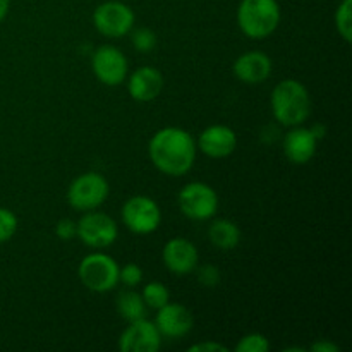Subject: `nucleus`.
I'll return each instance as SVG.
<instances>
[{
    "label": "nucleus",
    "mask_w": 352,
    "mask_h": 352,
    "mask_svg": "<svg viewBox=\"0 0 352 352\" xmlns=\"http://www.w3.org/2000/svg\"><path fill=\"white\" fill-rule=\"evenodd\" d=\"M196 141L191 133L182 127H162L148 143L151 164L162 174L182 177L192 168L196 160Z\"/></svg>",
    "instance_id": "nucleus-1"
},
{
    "label": "nucleus",
    "mask_w": 352,
    "mask_h": 352,
    "mask_svg": "<svg viewBox=\"0 0 352 352\" xmlns=\"http://www.w3.org/2000/svg\"><path fill=\"white\" fill-rule=\"evenodd\" d=\"M234 76L246 85H261L272 74V58L258 50L246 52L234 60Z\"/></svg>",
    "instance_id": "nucleus-17"
},
{
    "label": "nucleus",
    "mask_w": 352,
    "mask_h": 352,
    "mask_svg": "<svg viewBox=\"0 0 352 352\" xmlns=\"http://www.w3.org/2000/svg\"><path fill=\"white\" fill-rule=\"evenodd\" d=\"M162 260L170 274L189 275L198 267V248L186 237H172L165 243Z\"/></svg>",
    "instance_id": "nucleus-11"
},
{
    "label": "nucleus",
    "mask_w": 352,
    "mask_h": 352,
    "mask_svg": "<svg viewBox=\"0 0 352 352\" xmlns=\"http://www.w3.org/2000/svg\"><path fill=\"white\" fill-rule=\"evenodd\" d=\"M195 272L198 275L199 284L205 285V287H217L222 280L220 270L215 265H201V267H196Z\"/></svg>",
    "instance_id": "nucleus-26"
},
{
    "label": "nucleus",
    "mask_w": 352,
    "mask_h": 352,
    "mask_svg": "<svg viewBox=\"0 0 352 352\" xmlns=\"http://www.w3.org/2000/svg\"><path fill=\"white\" fill-rule=\"evenodd\" d=\"M136 14L127 3L120 0H107L93 12V24L96 31L107 38H122L133 31Z\"/></svg>",
    "instance_id": "nucleus-8"
},
{
    "label": "nucleus",
    "mask_w": 352,
    "mask_h": 352,
    "mask_svg": "<svg viewBox=\"0 0 352 352\" xmlns=\"http://www.w3.org/2000/svg\"><path fill=\"white\" fill-rule=\"evenodd\" d=\"M282 12L277 0H243L237 7V26L251 40H265L277 31Z\"/></svg>",
    "instance_id": "nucleus-3"
},
{
    "label": "nucleus",
    "mask_w": 352,
    "mask_h": 352,
    "mask_svg": "<svg viewBox=\"0 0 352 352\" xmlns=\"http://www.w3.org/2000/svg\"><path fill=\"white\" fill-rule=\"evenodd\" d=\"M17 226H19V220H17L16 213L0 206V244L12 239L14 234L17 232Z\"/></svg>",
    "instance_id": "nucleus-24"
},
{
    "label": "nucleus",
    "mask_w": 352,
    "mask_h": 352,
    "mask_svg": "<svg viewBox=\"0 0 352 352\" xmlns=\"http://www.w3.org/2000/svg\"><path fill=\"white\" fill-rule=\"evenodd\" d=\"M179 210L182 215L195 222L212 220L219 212V195L206 182H189L179 191Z\"/></svg>",
    "instance_id": "nucleus-5"
},
{
    "label": "nucleus",
    "mask_w": 352,
    "mask_h": 352,
    "mask_svg": "<svg viewBox=\"0 0 352 352\" xmlns=\"http://www.w3.org/2000/svg\"><path fill=\"white\" fill-rule=\"evenodd\" d=\"M160 346V332L155 323L146 318L131 322L119 337V349L122 352H157Z\"/></svg>",
    "instance_id": "nucleus-12"
},
{
    "label": "nucleus",
    "mask_w": 352,
    "mask_h": 352,
    "mask_svg": "<svg viewBox=\"0 0 352 352\" xmlns=\"http://www.w3.org/2000/svg\"><path fill=\"white\" fill-rule=\"evenodd\" d=\"M117 313L126 320L127 323L136 322L146 316V305H144L143 298L138 292L131 291H122L117 298Z\"/></svg>",
    "instance_id": "nucleus-19"
},
{
    "label": "nucleus",
    "mask_w": 352,
    "mask_h": 352,
    "mask_svg": "<svg viewBox=\"0 0 352 352\" xmlns=\"http://www.w3.org/2000/svg\"><path fill=\"white\" fill-rule=\"evenodd\" d=\"M309 349L315 352H339L340 347L337 344L329 342V340H316Z\"/></svg>",
    "instance_id": "nucleus-29"
},
{
    "label": "nucleus",
    "mask_w": 352,
    "mask_h": 352,
    "mask_svg": "<svg viewBox=\"0 0 352 352\" xmlns=\"http://www.w3.org/2000/svg\"><path fill=\"white\" fill-rule=\"evenodd\" d=\"M91 69L95 78L105 86L122 85L129 74L127 57L113 45H102L93 52Z\"/></svg>",
    "instance_id": "nucleus-10"
},
{
    "label": "nucleus",
    "mask_w": 352,
    "mask_h": 352,
    "mask_svg": "<svg viewBox=\"0 0 352 352\" xmlns=\"http://www.w3.org/2000/svg\"><path fill=\"white\" fill-rule=\"evenodd\" d=\"M196 148L208 158H215V160L227 158L236 151L237 134L232 127L213 124L201 131L196 141Z\"/></svg>",
    "instance_id": "nucleus-13"
},
{
    "label": "nucleus",
    "mask_w": 352,
    "mask_h": 352,
    "mask_svg": "<svg viewBox=\"0 0 352 352\" xmlns=\"http://www.w3.org/2000/svg\"><path fill=\"white\" fill-rule=\"evenodd\" d=\"M270 109L280 126H302L311 116V96L298 79H284L272 89Z\"/></svg>",
    "instance_id": "nucleus-2"
},
{
    "label": "nucleus",
    "mask_w": 352,
    "mask_h": 352,
    "mask_svg": "<svg viewBox=\"0 0 352 352\" xmlns=\"http://www.w3.org/2000/svg\"><path fill=\"white\" fill-rule=\"evenodd\" d=\"M143 268L138 263H126L119 268V282H122L129 289L138 287L143 282Z\"/></svg>",
    "instance_id": "nucleus-25"
},
{
    "label": "nucleus",
    "mask_w": 352,
    "mask_h": 352,
    "mask_svg": "<svg viewBox=\"0 0 352 352\" xmlns=\"http://www.w3.org/2000/svg\"><path fill=\"white\" fill-rule=\"evenodd\" d=\"M141 298H143L146 308L160 309L162 306H165L170 301V292H168V289L162 282L153 280L144 285L143 292H141Z\"/></svg>",
    "instance_id": "nucleus-20"
},
{
    "label": "nucleus",
    "mask_w": 352,
    "mask_h": 352,
    "mask_svg": "<svg viewBox=\"0 0 352 352\" xmlns=\"http://www.w3.org/2000/svg\"><path fill=\"white\" fill-rule=\"evenodd\" d=\"M164 89V76L158 69L151 65L138 67L131 76H127V91L136 102H153Z\"/></svg>",
    "instance_id": "nucleus-16"
},
{
    "label": "nucleus",
    "mask_w": 352,
    "mask_h": 352,
    "mask_svg": "<svg viewBox=\"0 0 352 352\" xmlns=\"http://www.w3.org/2000/svg\"><path fill=\"white\" fill-rule=\"evenodd\" d=\"M55 236L60 241H72L78 237V223L71 219H60L55 226Z\"/></svg>",
    "instance_id": "nucleus-27"
},
{
    "label": "nucleus",
    "mask_w": 352,
    "mask_h": 352,
    "mask_svg": "<svg viewBox=\"0 0 352 352\" xmlns=\"http://www.w3.org/2000/svg\"><path fill=\"white\" fill-rule=\"evenodd\" d=\"M110 192L109 181L98 172L78 175L67 188V201L78 212H91L107 201Z\"/></svg>",
    "instance_id": "nucleus-6"
},
{
    "label": "nucleus",
    "mask_w": 352,
    "mask_h": 352,
    "mask_svg": "<svg viewBox=\"0 0 352 352\" xmlns=\"http://www.w3.org/2000/svg\"><path fill=\"white\" fill-rule=\"evenodd\" d=\"M122 223L136 236H150L162 223V210L153 198L144 195L133 196L122 205Z\"/></svg>",
    "instance_id": "nucleus-7"
},
{
    "label": "nucleus",
    "mask_w": 352,
    "mask_h": 352,
    "mask_svg": "<svg viewBox=\"0 0 352 352\" xmlns=\"http://www.w3.org/2000/svg\"><path fill=\"white\" fill-rule=\"evenodd\" d=\"M10 9V0H0V23L7 17Z\"/></svg>",
    "instance_id": "nucleus-30"
},
{
    "label": "nucleus",
    "mask_w": 352,
    "mask_h": 352,
    "mask_svg": "<svg viewBox=\"0 0 352 352\" xmlns=\"http://www.w3.org/2000/svg\"><path fill=\"white\" fill-rule=\"evenodd\" d=\"M189 351L191 352H215V351L226 352L229 349H227L223 344L213 342V340H205V342H198V344H195V346H191L189 347Z\"/></svg>",
    "instance_id": "nucleus-28"
},
{
    "label": "nucleus",
    "mask_w": 352,
    "mask_h": 352,
    "mask_svg": "<svg viewBox=\"0 0 352 352\" xmlns=\"http://www.w3.org/2000/svg\"><path fill=\"white\" fill-rule=\"evenodd\" d=\"M76 223H78V237L88 248L105 250L112 246L119 237V227L109 213L96 212V210L85 212V215Z\"/></svg>",
    "instance_id": "nucleus-9"
},
{
    "label": "nucleus",
    "mask_w": 352,
    "mask_h": 352,
    "mask_svg": "<svg viewBox=\"0 0 352 352\" xmlns=\"http://www.w3.org/2000/svg\"><path fill=\"white\" fill-rule=\"evenodd\" d=\"M336 28L346 43L352 41V0H342L336 10Z\"/></svg>",
    "instance_id": "nucleus-21"
},
{
    "label": "nucleus",
    "mask_w": 352,
    "mask_h": 352,
    "mask_svg": "<svg viewBox=\"0 0 352 352\" xmlns=\"http://www.w3.org/2000/svg\"><path fill=\"white\" fill-rule=\"evenodd\" d=\"M268 349H270V340L260 332L248 333L236 344V352H267Z\"/></svg>",
    "instance_id": "nucleus-23"
},
{
    "label": "nucleus",
    "mask_w": 352,
    "mask_h": 352,
    "mask_svg": "<svg viewBox=\"0 0 352 352\" xmlns=\"http://www.w3.org/2000/svg\"><path fill=\"white\" fill-rule=\"evenodd\" d=\"M153 323L162 337L182 339V337H186L192 330L195 318H192L191 311L184 305L168 301L167 305L157 309V316H155Z\"/></svg>",
    "instance_id": "nucleus-14"
},
{
    "label": "nucleus",
    "mask_w": 352,
    "mask_h": 352,
    "mask_svg": "<svg viewBox=\"0 0 352 352\" xmlns=\"http://www.w3.org/2000/svg\"><path fill=\"white\" fill-rule=\"evenodd\" d=\"M208 239L215 248L223 251L234 250L241 243V229L229 219H217L208 227Z\"/></svg>",
    "instance_id": "nucleus-18"
},
{
    "label": "nucleus",
    "mask_w": 352,
    "mask_h": 352,
    "mask_svg": "<svg viewBox=\"0 0 352 352\" xmlns=\"http://www.w3.org/2000/svg\"><path fill=\"white\" fill-rule=\"evenodd\" d=\"M318 138L311 129L302 126L291 127L284 136V155L294 165H305L313 160L318 148Z\"/></svg>",
    "instance_id": "nucleus-15"
},
{
    "label": "nucleus",
    "mask_w": 352,
    "mask_h": 352,
    "mask_svg": "<svg viewBox=\"0 0 352 352\" xmlns=\"http://www.w3.org/2000/svg\"><path fill=\"white\" fill-rule=\"evenodd\" d=\"M119 263L105 253H91L81 260L78 277L86 289L93 292H110L119 284Z\"/></svg>",
    "instance_id": "nucleus-4"
},
{
    "label": "nucleus",
    "mask_w": 352,
    "mask_h": 352,
    "mask_svg": "<svg viewBox=\"0 0 352 352\" xmlns=\"http://www.w3.org/2000/svg\"><path fill=\"white\" fill-rule=\"evenodd\" d=\"M131 43H133V47L140 54H150L158 43L157 33L153 30H150V28H138L131 34Z\"/></svg>",
    "instance_id": "nucleus-22"
}]
</instances>
